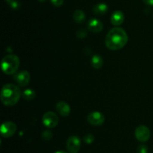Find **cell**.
<instances>
[{
  "label": "cell",
  "instance_id": "obj_9",
  "mask_svg": "<svg viewBox=\"0 0 153 153\" xmlns=\"http://www.w3.org/2000/svg\"><path fill=\"white\" fill-rule=\"evenodd\" d=\"M150 130L145 125H140L135 129L134 135L139 142H145L150 138Z\"/></svg>",
  "mask_w": 153,
  "mask_h": 153
},
{
  "label": "cell",
  "instance_id": "obj_1",
  "mask_svg": "<svg viewBox=\"0 0 153 153\" xmlns=\"http://www.w3.org/2000/svg\"><path fill=\"white\" fill-rule=\"evenodd\" d=\"M128 40L126 32L121 27L111 28L106 35L105 44L107 48L111 50H118L126 45Z\"/></svg>",
  "mask_w": 153,
  "mask_h": 153
},
{
  "label": "cell",
  "instance_id": "obj_15",
  "mask_svg": "<svg viewBox=\"0 0 153 153\" xmlns=\"http://www.w3.org/2000/svg\"><path fill=\"white\" fill-rule=\"evenodd\" d=\"M91 65L95 69H100L103 65L102 57L100 55H94L91 58Z\"/></svg>",
  "mask_w": 153,
  "mask_h": 153
},
{
  "label": "cell",
  "instance_id": "obj_12",
  "mask_svg": "<svg viewBox=\"0 0 153 153\" xmlns=\"http://www.w3.org/2000/svg\"><path fill=\"white\" fill-rule=\"evenodd\" d=\"M56 110L58 113L62 116H67L70 115V111H71L70 105L67 102L63 101V100L58 101L57 103Z\"/></svg>",
  "mask_w": 153,
  "mask_h": 153
},
{
  "label": "cell",
  "instance_id": "obj_22",
  "mask_svg": "<svg viewBox=\"0 0 153 153\" xmlns=\"http://www.w3.org/2000/svg\"><path fill=\"white\" fill-rule=\"evenodd\" d=\"M64 0H51V3L55 7H60L64 4Z\"/></svg>",
  "mask_w": 153,
  "mask_h": 153
},
{
  "label": "cell",
  "instance_id": "obj_6",
  "mask_svg": "<svg viewBox=\"0 0 153 153\" xmlns=\"http://www.w3.org/2000/svg\"><path fill=\"white\" fill-rule=\"evenodd\" d=\"M82 142L79 136H70L67 141V149L69 153H78L81 148Z\"/></svg>",
  "mask_w": 153,
  "mask_h": 153
},
{
  "label": "cell",
  "instance_id": "obj_19",
  "mask_svg": "<svg viewBox=\"0 0 153 153\" xmlns=\"http://www.w3.org/2000/svg\"><path fill=\"white\" fill-rule=\"evenodd\" d=\"M94 140H95V136L92 134H87L86 135H85L83 137L84 142L86 144H91L94 142Z\"/></svg>",
  "mask_w": 153,
  "mask_h": 153
},
{
  "label": "cell",
  "instance_id": "obj_21",
  "mask_svg": "<svg viewBox=\"0 0 153 153\" xmlns=\"http://www.w3.org/2000/svg\"><path fill=\"white\" fill-rule=\"evenodd\" d=\"M137 153H148V147L144 144H140L137 148Z\"/></svg>",
  "mask_w": 153,
  "mask_h": 153
},
{
  "label": "cell",
  "instance_id": "obj_10",
  "mask_svg": "<svg viewBox=\"0 0 153 153\" xmlns=\"http://www.w3.org/2000/svg\"><path fill=\"white\" fill-rule=\"evenodd\" d=\"M88 28L94 33H99L103 29V23L101 20L97 18L90 20L88 22Z\"/></svg>",
  "mask_w": 153,
  "mask_h": 153
},
{
  "label": "cell",
  "instance_id": "obj_7",
  "mask_svg": "<svg viewBox=\"0 0 153 153\" xmlns=\"http://www.w3.org/2000/svg\"><path fill=\"white\" fill-rule=\"evenodd\" d=\"M13 80L20 86H26L30 82L31 74L26 70H20L13 75Z\"/></svg>",
  "mask_w": 153,
  "mask_h": 153
},
{
  "label": "cell",
  "instance_id": "obj_20",
  "mask_svg": "<svg viewBox=\"0 0 153 153\" xmlns=\"http://www.w3.org/2000/svg\"><path fill=\"white\" fill-rule=\"evenodd\" d=\"M87 34H88L87 31L84 29V28H80V29H79L76 32V36L79 38H84L86 37Z\"/></svg>",
  "mask_w": 153,
  "mask_h": 153
},
{
  "label": "cell",
  "instance_id": "obj_13",
  "mask_svg": "<svg viewBox=\"0 0 153 153\" xmlns=\"http://www.w3.org/2000/svg\"><path fill=\"white\" fill-rule=\"evenodd\" d=\"M108 10V6L105 3H98V4H95L93 8V12L97 15H104Z\"/></svg>",
  "mask_w": 153,
  "mask_h": 153
},
{
  "label": "cell",
  "instance_id": "obj_14",
  "mask_svg": "<svg viewBox=\"0 0 153 153\" xmlns=\"http://www.w3.org/2000/svg\"><path fill=\"white\" fill-rule=\"evenodd\" d=\"M73 17L76 22L82 23V22H85V19H86V15H85V13L83 10H80V9H77V10L73 12Z\"/></svg>",
  "mask_w": 153,
  "mask_h": 153
},
{
  "label": "cell",
  "instance_id": "obj_8",
  "mask_svg": "<svg viewBox=\"0 0 153 153\" xmlns=\"http://www.w3.org/2000/svg\"><path fill=\"white\" fill-rule=\"evenodd\" d=\"M105 116L100 111H94L88 114L87 120L91 124L94 126L102 125L105 122Z\"/></svg>",
  "mask_w": 153,
  "mask_h": 153
},
{
  "label": "cell",
  "instance_id": "obj_5",
  "mask_svg": "<svg viewBox=\"0 0 153 153\" xmlns=\"http://www.w3.org/2000/svg\"><path fill=\"white\" fill-rule=\"evenodd\" d=\"M16 125L14 122L10 121L4 122L1 124L0 131L3 137L9 138L13 136L16 131Z\"/></svg>",
  "mask_w": 153,
  "mask_h": 153
},
{
  "label": "cell",
  "instance_id": "obj_17",
  "mask_svg": "<svg viewBox=\"0 0 153 153\" xmlns=\"http://www.w3.org/2000/svg\"><path fill=\"white\" fill-rule=\"evenodd\" d=\"M5 1L13 10H19L20 8V2L19 0H5Z\"/></svg>",
  "mask_w": 153,
  "mask_h": 153
},
{
  "label": "cell",
  "instance_id": "obj_11",
  "mask_svg": "<svg viewBox=\"0 0 153 153\" xmlns=\"http://www.w3.org/2000/svg\"><path fill=\"white\" fill-rule=\"evenodd\" d=\"M124 20H125L124 14L119 10L113 12L111 16V22L115 26H119L122 25L124 22Z\"/></svg>",
  "mask_w": 153,
  "mask_h": 153
},
{
  "label": "cell",
  "instance_id": "obj_23",
  "mask_svg": "<svg viewBox=\"0 0 153 153\" xmlns=\"http://www.w3.org/2000/svg\"><path fill=\"white\" fill-rule=\"evenodd\" d=\"M143 2L149 6H153V0H143Z\"/></svg>",
  "mask_w": 153,
  "mask_h": 153
},
{
  "label": "cell",
  "instance_id": "obj_16",
  "mask_svg": "<svg viewBox=\"0 0 153 153\" xmlns=\"http://www.w3.org/2000/svg\"><path fill=\"white\" fill-rule=\"evenodd\" d=\"M22 97L26 100H31L35 98L36 92L32 88H26L22 92Z\"/></svg>",
  "mask_w": 153,
  "mask_h": 153
},
{
  "label": "cell",
  "instance_id": "obj_2",
  "mask_svg": "<svg viewBox=\"0 0 153 153\" xmlns=\"http://www.w3.org/2000/svg\"><path fill=\"white\" fill-rule=\"evenodd\" d=\"M22 96L20 88L13 83H7L3 86L1 90V100L5 106H14Z\"/></svg>",
  "mask_w": 153,
  "mask_h": 153
},
{
  "label": "cell",
  "instance_id": "obj_18",
  "mask_svg": "<svg viewBox=\"0 0 153 153\" xmlns=\"http://www.w3.org/2000/svg\"><path fill=\"white\" fill-rule=\"evenodd\" d=\"M41 137L46 141L50 140L52 138V132L49 130H43L41 133Z\"/></svg>",
  "mask_w": 153,
  "mask_h": 153
},
{
  "label": "cell",
  "instance_id": "obj_25",
  "mask_svg": "<svg viewBox=\"0 0 153 153\" xmlns=\"http://www.w3.org/2000/svg\"><path fill=\"white\" fill-rule=\"evenodd\" d=\"M39 1H40V2H46V0H39Z\"/></svg>",
  "mask_w": 153,
  "mask_h": 153
},
{
  "label": "cell",
  "instance_id": "obj_4",
  "mask_svg": "<svg viewBox=\"0 0 153 153\" xmlns=\"http://www.w3.org/2000/svg\"><path fill=\"white\" fill-rule=\"evenodd\" d=\"M42 122L43 124L48 128H53L58 125L59 122V118L58 115L52 111H48L46 112L43 116Z\"/></svg>",
  "mask_w": 153,
  "mask_h": 153
},
{
  "label": "cell",
  "instance_id": "obj_3",
  "mask_svg": "<svg viewBox=\"0 0 153 153\" xmlns=\"http://www.w3.org/2000/svg\"><path fill=\"white\" fill-rule=\"evenodd\" d=\"M19 66V58L14 54H9L2 58L1 62V70L7 75L16 73Z\"/></svg>",
  "mask_w": 153,
  "mask_h": 153
},
{
  "label": "cell",
  "instance_id": "obj_24",
  "mask_svg": "<svg viewBox=\"0 0 153 153\" xmlns=\"http://www.w3.org/2000/svg\"><path fill=\"white\" fill-rule=\"evenodd\" d=\"M54 153H67V152H64V151H57Z\"/></svg>",
  "mask_w": 153,
  "mask_h": 153
}]
</instances>
